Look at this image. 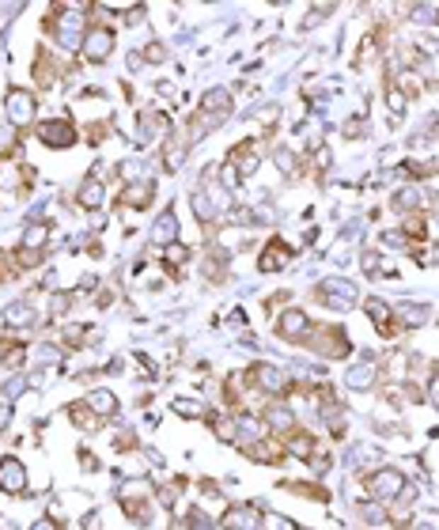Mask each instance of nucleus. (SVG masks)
<instances>
[{
  "instance_id": "2",
  "label": "nucleus",
  "mask_w": 439,
  "mask_h": 530,
  "mask_svg": "<svg viewBox=\"0 0 439 530\" xmlns=\"http://www.w3.org/2000/svg\"><path fill=\"white\" fill-rule=\"evenodd\" d=\"M4 114L12 125H30V121H35V95L23 91V87H12V91L4 95Z\"/></svg>"
},
{
  "instance_id": "10",
  "label": "nucleus",
  "mask_w": 439,
  "mask_h": 530,
  "mask_svg": "<svg viewBox=\"0 0 439 530\" xmlns=\"http://www.w3.org/2000/svg\"><path fill=\"white\" fill-rule=\"evenodd\" d=\"M307 329H311V318L303 311H284L280 322H277V334L284 341H300V337H307Z\"/></svg>"
},
{
  "instance_id": "29",
  "label": "nucleus",
  "mask_w": 439,
  "mask_h": 530,
  "mask_svg": "<svg viewBox=\"0 0 439 530\" xmlns=\"http://www.w3.org/2000/svg\"><path fill=\"white\" fill-rule=\"evenodd\" d=\"M261 526H266V530H300L288 515H277V512H266V515H261Z\"/></svg>"
},
{
  "instance_id": "42",
  "label": "nucleus",
  "mask_w": 439,
  "mask_h": 530,
  "mask_svg": "<svg viewBox=\"0 0 439 530\" xmlns=\"http://www.w3.org/2000/svg\"><path fill=\"white\" fill-rule=\"evenodd\" d=\"M30 530H57V526H53V523H50V519H38V523H35V526H30Z\"/></svg>"
},
{
  "instance_id": "31",
  "label": "nucleus",
  "mask_w": 439,
  "mask_h": 530,
  "mask_svg": "<svg viewBox=\"0 0 439 530\" xmlns=\"http://www.w3.org/2000/svg\"><path fill=\"white\" fill-rule=\"evenodd\" d=\"M91 334V326H64V345L69 349H80V341Z\"/></svg>"
},
{
  "instance_id": "13",
  "label": "nucleus",
  "mask_w": 439,
  "mask_h": 530,
  "mask_svg": "<svg viewBox=\"0 0 439 530\" xmlns=\"http://www.w3.org/2000/svg\"><path fill=\"white\" fill-rule=\"evenodd\" d=\"M80 27H84L80 16H61L57 19V46H64V50L80 46Z\"/></svg>"
},
{
  "instance_id": "14",
  "label": "nucleus",
  "mask_w": 439,
  "mask_h": 530,
  "mask_svg": "<svg viewBox=\"0 0 439 530\" xmlns=\"http://www.w3.org/2000/svg\"><path fill=\"white\" fill-rule=\"evenodd\" d=\"M76 201H80V208H103L106 205V186L98 182V179H87L84 186H80V193H76Z\"/></svg>"
},
{
  "instance_id": "33",
  "label": "nucleus",
  "mask_w": 439,
  "mask_h": 530,
  "mask_svg": "<svg viewBox=\"0 0 439 530\" xmlns=\"http://www.w3.org/2000/svg\"><path fill=\"white\" fill-rule=\"evenodd\" d=\"M387 103H390V110H394V114H401V110H405V95H401L394 84H390V91H387Z\"/></svg>"
},
{
  "instance_id": "28",
  "label": "nucleus",
  "mask_w": 439,
  "mask_h": 530,
  "mask_svg": "<svg viewBox=\"0 0 439 530\" xmlns=\"http://www.w3.org/2000/svg\"><path fill=\"white\" fill-rule=\"evenodd\" d=\"M46 239H50V227H46V224H27V231H23V250H35V247H42Z\"/></svg>"
},
{
  "instance_id": "25",
  "label": "nucleus",
  "mask_w": 439,
  "mask_h": 530,
  "mask_svg": "<svg viewBox=\"0 0 439 530\" xmlns=\"http://www.w3.org/2000/svg\"><path fill=\"white\" fill-rule=\"evenodd\" d=\"M182 159H186V140H167V148H163V167L178 171Z\"/></svg>"
},
{
  "instance_id": "27",
  "label": "nucleus",
  "mask_w": 439,
  "mask_h": 530,
  "mask_svg": "<svg viewBox=\"0 0 439 530\" xmlns=\"http://www.w3.org/2000/svg\"><path fill=\"white\" fill-rule=\"evenodd\" d=\"M266 428H277V432L292 428V413L284 410V405H269V410H266Z\"/></svg>"
},
{
  "instance_id": "41",
  "label": "nucleus",
  "mask_w": 439,
  "mask_h": 530,
  "mask_svg": "<svg viewBox=\"0 0 439 530\" xmlns=\"http://www.w3.org/2000/svg\"><path fill=\"white\" fill-rule=\"evenodd\" d=\"M12 424V405H0V432Z\"/></svg>"
},
{
  "instance_id": "9",
  "label": "nucleus",
  "mask_w": 439,
  "mask_h": 530,
  "mask_svg": "<svg viewBox=\"0 0 439 530\" xmlns=\"http://www.w3.org/2000/svg\"><path fill=\"white\" fill-rule=\"evenodd\" d=\"M288 258H292V247H288V242H280V239H273L269 247L261 250L258 269H261V273H277V269H284V265H288Z\"/></svg>"
},
{
  "instance_id": "38",
  "label": "nucleus",
  "mask_w": 439,
  "mask_h": 530,
  "mask_svg": "<svg viewBox=\"0 0 439 530\" xmlns=\"http://www.w3.org/2000/svg\"><path fill=\"white\" fill-rule=\"evenodd\" d=\"M144 57H148V61H163V57H167V50H163L159 42H152V46L144 50Z\"/></svg>"
},
{
  "instance_id": "32",
  "label": "nucleus",
  "mask_w": 439,
  "mask_h": 530,
  "mask_svg": "<svg viewBox=\"0 0 439 530\" xmlns=\"http://www.w3.org/2000/svg\"><path fill=\"white\" fill-rule=\"evenodd\" d=\"M186 258H190V250H186L182 242H171V247H167V261H171V265H182Z\"/></svg>"
},
{
  "instance_id": "23",
  "label": "nucleus",
  "mask_w": 439,
  "mask_h": 530,
  "mask_svg": "<svg viewBox=\"0 0 439 530\" xmlns=\"http://www.w3.org/2000/svg\"><path fill=\"white\" fill-rule=\"evenodd\" d=\"M156 242H163V247H171V242H178V220H174V213L167 208V213L159 216V224H156Z\"/></svg>"
},
{
  "instance_id": "19",
  "label": "nucleus",
  "mask_w": 439,
  "mask_h": 530,
  "mask_svg": "<svg viewBox=\"0 0 439 530\" xmlns=\"http://www.w3.org/2000/svg\"><path fill=\"white\" fill-rule=\"evenodd\" d=\"M379 379V368H375V363H360V368H353V371H348L345 375V383L348 386H353V390H371V383H375Z\"/></svg>"
},
{
  "instance_id": "16",
  "label": "nucleus",
  "mask_w": 439,
  "mask_h": 530,
  "mask_svg": "<svg viewBox=\"0 0 439 530\" xmlns=\"http://www.w3.org/2000/svg\"><path fill=\"white\" fill-rule=\"evenodd\" d=\"M394 318H401L405 326H424L428 318H435V311H432V307H424V303H398Z\"/></svg>"
},
{
  "instance_id": "11",
  "label": "nucleus",
  "mask_w": 439,
  "mask_h": 530,
  "mask_svg": "<svg viewBox=\"0 0 439 530\" xmlns=\"http://www.w3.org/2000/svg\"><path fill=\"white\" fill-rule=\"evenodd\" d=\"M152 193H156V182H152V179H144V182H125L122 201H125V208H148Z\"/></svg>"
},
{
  "instance_id": "1",
  "label": "nucleus",
  "mask_w": 439,
  "mask_h": 530,
  "mask_svg": "<svg viewBox=\"0 0 439 530\" xmlns=\"http://www.w3.org/2000/svg\"><path fill=\"white\" fill-rule=\"evenodd\" d=\"M314 295H318V303L333 307V311H348V307L360 300V292H356L348 281H341V277H326L322 284H318Z\"/></svg>"
},
{
  "instance_id": "7",
  "label": "nucleus",
  "mask_w": 439,
  "mask_h": 530,
  "mask_svg": "<svg viewBox=\"0 0 439 530\" xmlns=\"http://www.w3.org/2000/svg\"><path fill=\"white\" fill-rule=\"evenodd\" d=\"M201 114L212 118L216 125H219V121L232 114V91H224V87H212V91H205V98H201Z\"/></svg>"
},
{
  "instance_id": "21",
  "label": "nucleus",
  "mask_w": 439,
  "mask_h": 530,
  "mask_svg": "<svg viewBox=\"0 0 439 530\" xmlns=\"http://www.w3.org/2000/svg\"><path fill=\"white\" fill-rule=\"evenodd\" d=\"M254 519H258V512L250 504H243V507H232V512L224 515V526L227 530H250V526H254Z\"/></svg>"
},
{
  "instance_id": "3",
  "label": "nucleus",
  "mask_w": 439,
  "mask_h": 530,
  "mask_svg": "<svg viewBox=\"0 0 439 530\" xmlns=\"http://www.w3.org/2000/svg\"><path fill=\"white\" fill-rule=\"evenodd\" d=\"M367 489L375 500H398L401 489H405V473L401 470H375L367 478Z\"/></svg>"
},
{
  "instance_id": "34",
  "label": "nucleus",
  "mask_w": 439,
  "mask_h": 530,
  "mask_svg": "<svg viewBox=\"0 0 439 530\" xmlns=\"http://www.w3.org/2000/svg\"><path fill=\"white\" fill-rule=\"evenodd\" d=\"M69 295H64V292H57V295H53V307H50V311H53V318H57V315H64V311H69Z\"/></svg>"
},
{
  "instance_id": "17",
  "label": "nucleus",
  "mask_w": 439,
  "mask_h": 530,
  "mask_svg": "<svg viewBox=\"0 0 439 530\" xmlns=\"http://www.w3.org/2000/svg\"><path fill=\"white\" fill-rule=\"evenodd\" d=\"M35 318H38V311H35V307H30L27 300H19V303H12V307L4 311V322L12 326V329H23V326H30Z\"/></svg>"
},
{
  "instance_id": "18",
  "label": "nucleus",
  "mask_w": 439,
  "mask_h": 530,
  "mask_svg": "<svg viewBox=\"0 0 439 530\" xmlns=\"http://www.w3.org/2000/svg\"><path fill=\"white\" fill-rule=\"evenodd\" d=\"M87 405H91L98 417H114L118 413V397H114V390H106V386H98V390L87 394Z\"/></svg>"
},
{
  "instance_id": "36",
  "label": "nucleus",
  "mask_w": 439,
  "mask_h": 530,
  "mask_svg": "<svg viewBox=\"0 0 439 530\" xmlns=\"http://www.w3.org/2000/svg\"><path fill=\"white\" fill-rule=\"evenodd\" d=\"M360 512H364V519H367V523H382V519H387V515H382V507H375V504H364Z\"/></svg>"
},
{
  "instance_id": "15",
  "label": "nucleus",
  "mask_w": 439,
  "mask_h": 530,
  "mask_svg": "<svg viewBox=\"0 0 439 530\" xmlns=\"http://www.w3.org/2000/svg\"><path fill=\"white\" fill-rule=\"evenodd\" d=\"M390 205H394V213H416V208H424V190L421 186H401Z\"/></svg>"
},
{
  "instance_id": "44",
  "label": "nucleus",
  "mask_w": 439,
  "mask_h": 530,
  "mask_svg": "<svg viewBox=\"0 0 439 530\" xmlns=\"http://www.w3.org/2000/svg\"><path fill=\"white\" fill-rule=\"evenodd\" d=\"M416 530H435V526H432V523H421V526H416Z\"/></svg>"
},
{
  "instance_id": "6",
  "label": "nucleus",
  "mask_w": 439,
  "mask_h": 530,
  "mask_svg": "<svg viewBox=\"0 0 439 530\" xmlns=\"http://www.w3.org/2000/svg\"><path fill=\"white\" fill-rule=\"evenodd\" d=\"M80 50H84V57H87V61H106V57H110V50H114V35H110L106 27L87 30Z\"/></svg>"
},
{
  "instance_id": "30",
  "label": "nucleus",
  "mask_w": 439,
  "mask_h": 530,
  "mask_svg": "<svg viewBox=\"0 0 439 530\" xmlns=\"http://www.w3.org/2000/svg\"><path fill=\"white\" fill-rule=\"evenodd\" d=\"M174 413H178V417H193V421H197V417H205V405L201 402H190V397H178V402H174Z\"/></svg>"
},
{
  "instance_id": "8",
  "label": "nucleus",
  "mask_w": 439,
  "mask_h": 530,
  "mask_svg": "<svg viewBox=\"0 0 439 530\" xmlns=\"http://www.w3.org/2000/svg\"><path fill=\"white\" fill-rule=\"evenodd\" d=\"M250 375H254V383H258L266 394H284V390H288V379H284V371L273 368V363H254V368H250Z\"/></svg>"
},
{
  "instance_id": "26",
  "label": "nucleus",
  "mask_w": 439,
  "mask_h": 530,
  "mask_svg": "<svg viewBox=\"0 0 439 530\" xmlns=\"http://www.w3.org/2000/svg\"><path fill=\"white\" fill-rule=\"evenodd\" d=\"M284 451H288V455H295V458H307V462H311V455H314V439H311V436H303V432H295V436L288 439V447H284Z\"/></svg>"
},
{
  "instance_id": "24",
  "label": "nucleus",
  "mask_w": 439,
  "mask_h": 530,
  "mask_svg": "<svg viewBox=\"0 0 439 530\" xmlns=\"http://www.w3.org/2000/svg\"><path fill=\"white\" fill-rule=\"evenodd\" d=\"M190 205H193V213H197V220H201V224H212L216 213H219V208H216L212 201H208V193H205V190L190 193Z\"/></svg>"
},
{
  "instance_id": "20",
  "label": "nucleus",
  "mask_w": 439,
  "mask_h": 530,
  "mask_svg": "<svg viewBox=\"0 0 439 530\" xmlns=\"http://www.w3.org/2000/svg\"><path fill=\"white\" fill-rule=\"evenodd\" d=\"M364 311H367V318H371V322H375V326L382 329V334H390V329H394V326H390L394 311H390V307H387V303L379 300V295H371V300L364 303Z\"/></svg>"
},
{
  "instance_id": "40",
  "label": "nucleus",
  "mask_w": 439,
  "mask_h": 530,
  "mask_svg": "<svg viewBox=\"0 0 439 530\" xmlns=\"http://www.w3.org/2000/svg\"><path fill=\"white\" fill-rule=\"evenodd\" d=\"M421 53H432V57H435V53H439V38H421Z\"/></svg>"
},
{
  "instance_id": "37",
  "label": "nucleus",
  "mask_w": 439,
  "mask_h": 530,
  "mask_svg": "<svg viewBox=\"0 0 439 530\" xmlns=\"http://www.w3.org/2000/svg\"><path fill=\"white\" fill-rule=\"evenodd\" d=\"M428 397H432V405L439 410V371L432 375V379H428Z\"/></svg>"
},
{
  "instance_id": "12",
  "label": "nucleus",
  "mask_w": 439,
  "mask_h": 530,
  "mask_svg": "<svg viewBox=\"0 0 439 530\" xmlns=\"http://www.w3.org/2000/svg\"><path fill=\"white\" fill-rule=\"evenodd\" d=\"M258 148H250V145H239L232 156H227V167H239V179H250V174L258 171Z\"/></svg>"
},
{
  "instance_id": "39",
  "label": "nucleus",
  "mask_w": 439,
  "mask_h": 530,
  "mask_svg": "<svg viewBox=\"0 0 439 530\" xmlns=\"http://www.w3.org/2000/svg\"><path fill=\"white\" fill-rule=\"evenodd\" d=\"M329 159H333V156H329V148H318V152H314V163H318V171H326V167H329Z\"/></svg>"
},
{
  "instance_id": "35",
  "label": "nucleus",
  "mask_w": 439,
  "mask_h": 530,
  "mask_svg": "<svg viewBox=\"0 0 439 530\" xmlns=\"http://www.w3.org/2000/svg\"><path fill=\"white\" fill-rule=\"evenodd\" d=\"M379 447H356V462H379Z\"/></svg>"
},
{
  "instance_id": "43",
  "label": "nucleus",
  "mask_w": 439,
  "mask_h": 530,
  "mask_svg": "<svg viewBox=\"0 0 439 530\" xmlns=\"http://www.w3.org/2000/svg\"><path fill=\"white\" fill-rule=\"evenodd\" d=\"M4 148H12V137H8L4 129H0V152H4Z\"/></svg>"
},
{
  "instance_id": "5",
  "label": "nucleus",
  "mask_w": 439,
  "mask_h": 530,
  "mask_svg": "<svg viewBox=\"0 0 439 530\" xmlns=\"http://www.w3.org/2000/svg\"><path fill=\"white\" fill-rule=\"evenodd\" d=\"M27 489V470L19 458H0V492H12L19 496Z\"/></svg>"
},
{
  "instance_id": "4",
  "label": "nucleus",
  "mask_w": 439,
  "mask_h": 530,
  "mask_svg": "<svg viewBox=\"0 0 439 530\" xmlns=\"http://www.w3.org/2000/svg\"><path fill=\"white\" fill-rule=\"evenodd\" d=\"M38 140L50 148H69V145H76V129H72V121L53 118V121H42L38 125Z\"/></svg>"
},
{
  "instance_id": "22",
  "label": "nucleus",
  "mask_w": 439,
  "mask_h": 530,
  "mask_svg": "<svg viewBox=\"0 0 439 530\" xmlns=\"http://www.w3.org/2000/svg\"><path fill=\"white\" fill-rule=\"evenodd\" d=\"M69 421H72L76 428H98V421H103V417H98L87 402H72V405H69Z\"/></svg>"
}]
</instances>
